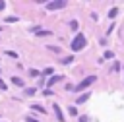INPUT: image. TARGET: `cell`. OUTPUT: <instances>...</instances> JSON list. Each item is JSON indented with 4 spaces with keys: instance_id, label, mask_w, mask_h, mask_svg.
<instances>
[{
    "instance_id": "2e32d148",
    "label": "cell",
    "mask_w": 124,
    "mask_h": 122,
    "mask_svg": "<svg viewBox=\"0 0 124 122\" xmlns=\"http://www.w3.org/2000/svg\"><path fill=\"white\" fill-rule=\"evenodd\" d=\"M79 122H87V116H79Z\"/></svg>"
},
{
    "instance_id": "ba28073f",
    "label": "cell",
    "mask_w": 124,
    "mask_h": 122,
    "mask_svg": "<svg viewBox=\"0 0 124 122\" xmlns=\"http://www.w3.org/2000/svg\"><path fill=\"white\" fill-rule=\"evenodd\" d=\"M56 81H60V77H58V76H54V77H50V81H48V87H50V85H54Z\"/></svg>"
},
{
    "instance_id": "9c48e42d",
    "label": "cell",
    "mask_w": 124,
    "mask_h": 122,
    "mask_svg": "<svg viewBox=\"0 0 124 122\" xmlns=\"http://www.w3.org/2000/svg\"><path fill=\"white\" fill-rule=\"evenodd\" d=\"M116 14H118V8H112V10H110V12H108V17H114V15H116Z\"/></svg>"
},
{
    "instance_id": "52a82bcc",
    "label": "cell",
    "mask_w": 124,
    "mask_h": 122,
    "mask_svg": "<svg viewBox=\"0 0 124 122\" xmlns=\"http://www.w3.org/2000/svg\"><path fill=\"white\" fill-rule=\"evenodd\" d=\"M6 56H10V58H17V52H14V50H6Z\"/></svg>"
},
{
    "instance_id": "8992f818",
    "label": "cell",
    "mask_w": 124,
    "mask_h": 122,
    "mask_svg": "<svg viewBox=\"0 0 124 122\" xmlns=\"http://www.w3.org/2000/svg\"><path fill=\"white\" fill-rule=\"evenodd\" d=\"M87 99H89V93H83V95H81V97L78 99V105H81V103H85Z\"/></svg>"
},
{
    "instance_id": "8fae6325",
    "label": "cell",
    "mask_w": 124,
    "mask_h": 122,
    "mask_svg": "<svg viewBox=\"0 0 124 122\" xmlns=\"http://www.w3.org/2000/svg\"><path fill=\"white\" fill-rule=\"evenodd\" d=\"M52 72H54V68H46V70H45V72H43V74H45V76H50V74H52Z\"/></svg>"
},
{
    "instance_id": "7a4b0ae2",
    "label": "cell",
    "mask_w": 124,
    "mask_h": 122,
    "mask_svg": "<svg viewBox=\"0 0 124 122\" xmlns=\"http://www.w3.org/2000/svg\"><path fill=\"white\" fill-rule=\"evenodd\" d=\"M85 46V37L83 35H78L74 41H72V50H81Z\"/></svg>"
},
{
    "instance_id": "7c38bea8",
    "label": "cell",
    "mask_w": 124,
    "mask_h": 122,
    "mask_svg": "<svg viewBox=\"0 0 124 122\" xmlns=\"http://www.w3.org/2000/svg\"><path fill=\"white\" fill-rule=\"evenodd\" d=\"M29 76H33V77H37V76H39V72H37V70H33V68H31V70H29Z\"/></svg>"
},
{
    "instance_id": "5b68a950",
    "label": "cell",
    "mask_w": 124,
    "mask_h": 122,
    "mask_svg": "<svg viewBox=\"0 0 124 122\" xmlns=\"http://www.w3.org/2000/svg\"><path fill=\"white\" fill-rule=\"evenodd\" d=\"M54 112H56L58 120H64V116H62V110H60V107H58V105H54Z\"/></svg>"
},
{
    "instance_id": "9a60e30c",
    "label": "cell",
    "mask_w": 124,
    "mask_h": 122,
    "mask_svg": "<svg viewBox=\"0 0 124 122\" xmlns=\"http://www.w3.org/2000/svg\"><path fill=\"white\" fill-rule=\"evenodd\" d=\"M0 89H8V87H6V83H4L2 79H0Z\"/></svg>"
},
{
    "instance_id": "4fadbf2b",
    "label": "cell",
    "mask_w": 124,
    "mask_h": 122,
    "mask_svg": "<svg viewBox=\"0 0 124 122\" xmlns=\"http://www.w3.org/2000/svg\"><path fill=\"white\" fill-rule=\"evenodd\" d=\"M33 108H35V110H39V112H45V108H43V107H39V105H33Z\"/></svg>"
},
{
    "instance_id": "30bf717a",
    "label": "cell",
    "mask_w": 124,
    "mask_h": 122,
    "mask_svg": "<svg viewBox=\"0 0 124 122\" xmlns=\"http://www.w3.org/2000/svg\"><path fill=\"white\" fill-rule=\"evenodd\" d=\"M68 112H70L72 116H76V114H78V110H76V107H70V108H68Z\"/></svg>"
},
{
    "instance_id": "5bb4252c",
    "label": "cell",
    "mask_w": 124,
    "mask_h": 122,
    "mask_svg": "<svg viewBox=\"0 0 124 122\" xmlns=\"http://www.w3.org/2000/svg\"><path fill=\"white\" fill-rule=\"evenodd\" d=\"M112 56H114V54H112L110 50H107V52H105V58H112Z\"/></svg>"
},
{
    "instance_id": "e0dca14e",
    "label": "cell",
    "mask_w": 124,
    "mask_h": 122,
    "mask_svg": "<svg viewBox=\"0 0 124 122\" xmlns=\"http://www.w3.org/2000/svg\"><path fill=\"white\" fill-rule=\"evenodd\" d=\"M27 122H37V120H33V118H27Z\"/></svg>"
},
{
    "instance_id": "3957f363",
    "label": "cell",
    "mask_w": 124,
    "mask_h": 122,
    "mask_svg": "<svg viewBox=\"0 0 124 122\" xmlns=\"http://www.w3.org/2000/svg\"><path fill=\"white\" fill-rule=\"evenodd\" d=\"M64 6H66V2H48L46 4V10H60Z\"/></svg>"
},
{
    "instance_id": "277c9868",
    "label": "cell",
    "mask_w": 124,
    "mask_h": 122,
    "mask_svg": "<svg viewBox=\"0 0 124 122\" xmlns=\"http://www.w3.org/2000/svg\"><path fill=\"white\" fill-rule=\"evenodd\" d=\"M12 83L17 85V87H23V79H21V77H16V76H14V77H12Z\"/></svg>"
},
{
    "instance_id": "6da1fadb",
    "label": "cell",
    "mask_w": 124,
    "mask_h": 122,
    "mask_svg": "<svg viewBox=\"0 0 124 122\" xmlns=\"http://www.w3.org/2000/svg\"><path fill=\"white\" fill-rule=\"evenodd\" d=\"M95 81V76H89V77H85V79H81L79 83H78V87H72V89H76V91H85L91 83Z\"/></svg>"
}]
</instances>
